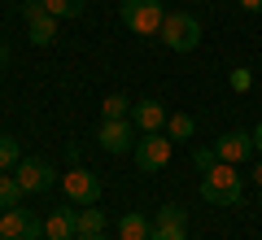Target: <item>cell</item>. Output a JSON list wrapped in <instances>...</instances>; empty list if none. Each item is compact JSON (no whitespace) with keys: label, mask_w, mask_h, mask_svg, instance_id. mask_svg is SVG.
Here are the masks:
<instances>
[{"label":"cell","mask_w":262,"mask_h":240,"mask_svg":"<svg viewBox=\"0 0 262 240\" xmlns=\"http://www.w3.org/2000/svg\"><path fill=\"white\" fill-rule=\"evenodd\" d=\"M201 201H210V205H241L245 201V184L232 162H214L201 175Z\"/></svg>","instance_id":"obj_1"},{"label":"cell","mask_w":262,"mask_h":240,"mask_svg":"<svg viewBox=\"0 0 262 240\" xmlns=\"http://www.w3.org/2000/svg\"><path fill=\"white\" fill-rule=\"evenodd\" d=\"M158 39L170 48V53H192V48L201 44V22H196L192 13H166Z\"/></svg>","instance_id":"obj_2"},{"label":"cell","mask_w":262,"mask_h":240,"mask_svg":"<svg viewBox=\"0 0 262 240\" xmlns=\"http://www.w3.org/2000/svg\"><path fill=\"white\" fill-rule=\"evenodd\" d=\"M118 13L136 35H158L162 22H166V5L162 0H122Z\"/></svg>","instance_id":"obj_3"},{"label":"cell","mask_w":262,"mask_h":240,"mask_svg":"<svg viewBox=\"0 0 262 240\" xmlns=\"http://www.w3.org/2000/svg\"><path fill=\"white\" fill-rule=\"evenodd\" d=\"M170 148H175V140L166 136V131H153V136H140L136 140V166L144 170V175H153V170H166V162H170Z\"/></svg>","instance_id":"obj_4"},{"label":"cell","mask_w":262,"mask_h":240,"mask_svg":"<svg viewBox=\"0 0 262 240\" xmlns=\"http://www.w3.org/2000/svg\"><path fill=\"white\" fill-rule=\"evenodd\" d=\"M0 240H44V219H35L22 205L0 210Z\"/></svg>","instance_id":"obj_5"},{"label":"cell","mask_w":262,"mask_h":240,"mask_svg":"<svg viewBox=\"0 0 262 240\" xmlns=\"http://www.w3.org/2000/svg\"><path fill=\"white\" fill-rule=\"evenodd\" d=\"M61 192L75 205H96L101 201V179H96V170H88V166H70L61 175Z\"/></svg>","instance_id":"obj_6"},{"label":"cell","mask_w":262,"mask_h":240,"mask_svg":"<svg viewBox=\"0 0 262 240\" xmlns=\"http://www.w3.org/2000/svg\"><path fill=\"white\" fill-rule=\"evenodd\" d=\"M22 13H27V39L35 48H48L57 39V22H61V18H53V13L44 9V0H27Z\"/></svg>","instance_id":"obj_7"},{"label":"cell","mask_w":262,"mask_h":240,"mask_svg":"<svg viewBox=\"0 0 262 240\" xmlns=\"http://www.w3.org/2000/svg\"><path fill=\"white\" fill-rule=\"evenodd\" d=\"M136 140H140V131L131 118H105L101 131H96V144L105 153H127V148H136Z\"/></svg>","instance_id":"obj_8"},{"label":"cell","mask_w":262,"mask_h":240,"mask_svg":"<svg viewBox=\"0 0 262 240\" xmlns=\"http://www.w3.org/2000/svg\"><path fill=\"white\" fill-rule=\"evenodd\" d=\"M13 175H18V184L27 188V192H48V188L57 184V170L48 166L44 157H22Z\"/></svg>","instance_id":"obj_9"},{"label":"cell","mask_w":262,"mask_h":240,"mask_svg":"<svg viewBox=\"0 0 262 240\" xmlns=\"http://www.w3.org/2000/svg\"><path fill=\"white\" fill-rule=\"evenodd\" d=\"M131 122H136V131H140V136H153V131H166V105L162 101H153V96H144V101H136L131 105V114H127Z\"/></svg>","instance_id":"obj_10"},{"label":"cell","mask_w":262,"mask_h":240,"mask_svg":"<svg viewBox=\"0 0 262 240\" xmlns=\"http://www.w3.org/2000/svg\"><path fill=\"white\" fill-rule=\"evenodd\" d=\"M214 153H219V162H245V157H253L258 148H253V131H227V136H219V144H214Z\"/></svg>","instance_id":"obj_11"},{"label":"cell","mask_w":262,"mask_h":240,"mask_svg":"<svg viewBox=\"0 0 262 240\" xmlns=\"http://www.w3.org/2000/svg\"><path fill=\"white\" fill-rule=\"evenodd\" d=\"M79 227H75V210H53L44 219V240H75Z\"/></svg>","instance_id":"obj_12"},{"label":"cell","mask_w":262,"mask_h":240,"mask_svg":"<svg viewBox=\"0 0 262 240\" xmlns=\"http://www.w3.org/2000/svg\"><path fill=\"white\" fill-rule=\"evenodd\" d=\"M149 236H153V223L140 210H127L118 219V240H149Z\"/></svg>","instance_id":"obj_13"},{"label":"cell","mask_w":262,"mask_h":240,"mask_svg":"<svg viewBox=\"0 0 262 240\" xmlns=\"http://www.w3.org/2000/svg\"><path fill=\"white\" fill-rule=\"evenodd\" d=\"M22 197H27V188L18 184V175H13V170H0V210L22 205Z\"/></svg>","instance_id":"obj_14"},{"label":"cell","mask_w":262,"mask_h":240,"mask_svg":"<svg viewBox=\"0 0 262 240\" xmlns=\"http://www.w3.org/2000/svg\"><path fill=\"white\" fill-rule=\"evenodd\" d=\"M75 227H79V236H96V231H105V214L92 210V205H79L75 210Z\"/></svg>","instance_id":"obj_15"},{"label":"cell","mask_w":262,"mask_h":240,"mask_svg":"<svg viewBox=\"0 0 262 240\" xmlns=\"http://www.w3.org/2000/svg\"><path fill=\"white\" fill-rule=\"evenodd\" d=\"M153 227H184L188 231V210H184V205H175V201L162 205V210L153 214Z\"/></svg>","instance_id":"obj_16"},{"label":"cell","mask_w":262,"mask_h":240,"mask_svg":"<svg viewBox=\"0 0 262 240\" xmlns=\"http://www.w3.org/2000/svg\"><path fill=\"white\" fill-rule=\"evenodd\" d=\"M18 162H22V144L9 131H0V170H18Z\"/></svg>","instance_id":"obj_17"},{"label":"cell","mask_w":262,"mask_h":240,"mask_svg":"<svg viewBox=\"0 0 262 240\" xmlns=\"http://www.w3.org/2000/svg\"><path fill=\"white\" fill-rule=\"evenodd\" d=\"M166 136L170 140H192L196 136V118L192 114H170L166 118Z\"/></svg>","instance_id":"obj_18"},{"label":"cell","mask_w":262,"mask_h":240,"mask_svg":"<svg viewBox=\"0 0 262 240\" xmlns=\"http://www.w3.org/2000/svg\"><path fill=\"white\" fill-rule=\"evenodd\" d=\"M83 5H88V0H44V9L53 13V18H79Z\"/></svg>","instance_id":"obj_19"},{"label":"cell","mask_w":262,"mask_h":240,"mask_svg":"<svg viewBox=\"0 0 262 240\" xmlns=\"http://www.w3.org/2000/svg\"><path fill=\"white\" fill-rule=\"evenodd\" d=\"M101 114H105V118H127V114H131V101H127L122 92H110V96L101 101Z\"/></svg>","instance_id":"obj_20"},{"label":"cell","mask_w":262,"mask_h":240,"mask_svg":"<svg viewBox=\"0 0 262 240\" xmlns=\"http://www.w3.org/2000/svg\"><path fill=\"white\" fill-rule=\"evenodd\" d=\"M227 83H232V92H249L253 88V70L249 66H236V70L227 74Z\"/></svg>","instance_id":"obj_21"},{"label":"cell","mask_w":262,"mask_h":240,"mask_svg":"<svg viewBox=\"0 0 262 240\" xmlns=\"http://www.w3.org/2000/svg\"><path fill=\"white\" fill-rule=\"evenodd\" d=\"M214 162H219V153H214V148H196V153H192V166L201 170V175H206V170L214 166Z\"/></svg>","instance_id":"obj_22"},{"label":"cell","mask_w":262,"mask_h":240,"mask_svg":"<svg viewBox=\"0 0 262 240\" xmlns=\"http://www.w3.org/2000/svg\"><path fill=\"white\" fill-rule=\"evenodd\" d=\"M149 240H188V231L184 227H153Z\"/></svg>","instance_id":"obj_23"},{"label":"cell","mask_w":262,"mask_h":240,"mask_svg":"<svg viewBox=\"0 0 262 240\" xmlns=\"http://www.w3.org/2000/svg\"><path fill=\"white\" fill-rule=\"evenodd\" d=\"M236 5H241L245 13H262V0H236Z\"/></svg>","instance_id":"obj_24"},{"label":"cell","mask_w":262,"mask_h":240,"mask_svg":"<svg viewBox=\"0 0 262 240\" xmlns=\"http://www.w3.org/2000/svg\"><path fill=\"white\" fill-rule=\"evenodd\" d=\"M253 148H258V153H262V122H258V127H253Z\"/></svg>","instance_id":"obj_25"},{"label":"cell","mask_w":262,"mask_h":240,"mask_svg":"<svg viewBox=\"0 0 262 240\" xmlns=\"http://www.w3.org/2000/svg\"><path fill=\"white\" fill-rule=\"evenodd\" d=\"M253 184L262 188V162H258V166H253Z\"/></svg>","instance_id":"obj_26"},{"label":"cell","mask_w":262,"mask_h":240,"mask_svg":"<svg viewBox=\"0 0 262 240\" xmlns=\"http://www.w3.org/2000/svg\"><path fill=\"white\" fill-rule=\"evenodd\" d=\"M75 240H110V236H105V231H96V236H75Z\"/></svg>","instance_id":"obj_27"},{"label":"cell","mask_w":262,"mask_h":240,"mask_svg":"<svg viewBox=\"0 0 262 240\" xmlns=\"http://www.w3.org/2000/svg\"><path fill=\"white\" fill-rule=\"evenodd\" d=\"M0 66H5V44H0Z\"/></svg>","instance_id":"obj_28"}]
</instances>
